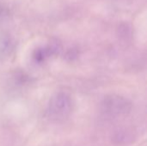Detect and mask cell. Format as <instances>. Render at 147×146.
I'll use <instances>...</instances> for the list:
<instances>
[{"instance_id": "cell-1", "label": "cell", "mask_w": 147, "mask_h": 146, "mask_svg": "<svg viewBox=\"0 0 147 146\" xmlns=\"http://www.w3.org/2000/svg\"><path fill=\"white\" fill-rule=\"evenodd\" d=\"M71 108V101L70 97L64 94L59 93L55 95L49 102V114L54 118H63L66 116Z\"/></svg>"}, {"instance_id": "cell-2", "label": "cell", "mask_w": 147, "mask_h": 146, "mask_svg": "<svg viewBox=\"0 0 147 146\" xmlns=\"http://www.w3.org/2000/svg\"><path fill=\"white\" fill-rule=\"evenodd\" d=\"M103 110L112 115L126 114L131 110V103L121 96H109L105 98L102 103Z\"/></svg>"}]
</instances>
